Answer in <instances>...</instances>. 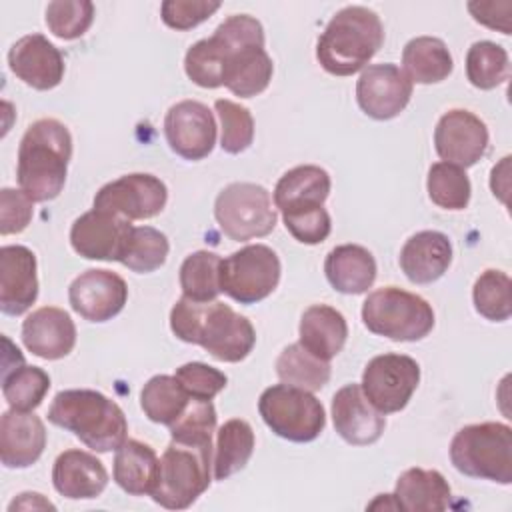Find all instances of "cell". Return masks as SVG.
Masks as SVG:
<instances>
[{
  "mask_svg": "<svg viewBox=\"0 0 512 512\" xmlns=\"http://www.w3.org/2000/svg\"><path fill=\"white\" fill-rule=\"evenodd\" d=\"M170 328L178 340L202 346L220 362H240L256 344L252 322L220 300L182 296L170 310Z\"/></svg>",
  "mask_w": 512,
  "mask_h": 512,
  "instance_id": "cell-1",
  "label": "cell"
},
{
  "mask_svg": "<svg viewBox=\"0 0 512 512\" xmlns=\"http://www.w3.org/2000/svg\"><path fill=\"white\" fill-rule=\"evenodd\" d=\"M72 158V136L56 118L32 122L18 146L16 178L34 202L54 200L66 182Z\"/></svg>",
  "mask_w": 512,
  "mask_h": 512,
  "instance_id": "cell-2",
  "label": "cell"
},
{
  "mask_svg": "<svg viewBox=\"0 0 512 512\" xmlns=\"http://www.w3.org/2000/svg\"><path fill=\"white\" fill-rule=\"evenodd\" d=\"M48 420L72 432L94 452H112L126 442L128 422L122 408L98 390L72 388L54 396Z\"/></svg>",
  "mask_w": 512,
  "mask_h": 512,
  "instance_id": "cell-3",
  "label": "cell"
},
{
  "mask_svg": "<svg viewBox=\"0 0 512 512\" xmlns=\"http://www.w3.org/2000/svg\"><path fill=\"white\" fill-rule=\"evenodd\" d=\"M224 54V86L240 98L262 94L274 72L272 58L264 50V28L248 14L226 18L212 34Z\"/></svg>",
  "mask_w": 512,
  "mask_h": 512,
  "instance_id": "cell-4",
  "label": "cell"
},
{
  "mask_svg": "<svg viewBox=\"0 0 512 512\" xmlns=\"http://www.w3.org/2000/svg\"><path fill=\"white\" fill-rule=\"evenodd\" d=\"M384 44V26L380 16L366 6H346L326 24L316 44L320 66L332 76H352Z\"/></svg>",
  "mask_w": 512,
  "mask_h": 512,
  "instance_id": "cell-5",
  "label": "cell"
},
{
  "mask_svg": "<svg viewBox=\"0 0 512 512\" xmlns=\"http://www.w3.org/2000/svg\"><path fill=\"white\" fill-rule=\"evenodd\" d=\"M454 468L470 478L512 482V428L502 422H480L460 428L450 442Z\"/></svg>",
  "mask_w": 512,
  "mask_h": 512,
  "instance_id": "cell-6",
  "label": "cell"
},
{
  "mask_svg": "<svg viewBox=\"0 0 512 512\" xmlns=\"http://www.w3.org/2000/svg\"><path fill=\"white\" fill-rule=\"evenodd\" d=\"M212 444H190L172 440L162 458L152 500L168 510L192 506L210 486Z\"/></svg>",
  "mask_w": 512,
  "mask_h": 512,
  "instance_id": "cell-7",
  "label": "cell"
},
{
  "mask_svg": "<svg viewBox=\"0 0 512 512\" xmlns=\"http://www.w3.org/2000/svg\"><path fill=\"white\" fill-rule=\"evenodd\" d=\"M362 322L376 336L394 342H416L434 328V310L418 294L398 286H384L366 296Z\"/></svg>",
  "mask_w": 512,
  "mask_h": 512,
  "instance_id": "cell-8",
  "label": "cell"
},
{
  "mask_svg": "<svg viewBox=\"0 0 512 512\" xmlns=\"http://www.w3.org/2000/svg\"><path fill=\"white\" fill-rule=\"evenodd\" d=\"M258 412L276 436L290 442H312L326 426L322 402L312 392L284 382L260 394Z\"/></svg>",
  "mask_w": 512,
  "mask_h": 512,
  "instance_id": "cell-9",
  "label": "cell"
},
{
  "mask_svg": "<svg viewBox=\"0 0 512 512\" xmlns=\"http://www.w3.org/2000/svg\"><path fill=\"white\" fill-rule=\"evenodd\" d=\"M218 228L236 242L262 238L276 228V206L270 192L254 182H232L214 202Z\"/></svg>",
  "mask_w": 512,
  "mask_h": 512,
  "instance_id": "cell-10",
  "label": "cell"
},
{
  "mask_svg": "<svg viewBox=\"0 0 512 512\" xmlns=\"http://www.w3.org/2000/svg\"><path fill=\"white\" fill-rule=\"evenodd\" d=\"M280 260L266 244H248L220 262V288L240 304L268 298L280 282Z\"/></svg>",
  "mask_w": 512,
  "mask_h": 512,
  "instance_id": "cell-11",
  "label": "cell"
},
{
  "mask_svg": "<svg viewBox=\"0 0 512 512\" xmlns=\"http://www.w3.org/2000/svg\"><path fill=\"white\" fill-rule=\"evenodd\" d=\"M420 382V366L406 354L374 356L362 372V392L382 414L400 412Z\"/></svg>",
  "mask_w": 512,
  "mask_h": 512,
  "instance_id": "cell-12",
  "label": "cell"
},
{
  "mask_svg": "<svg viewBox=\"0 0 512 512\" xmlns=\"http://www.w3.org/2000/svg\"><path fill=\"white\" fill-rule=\"evenodd\" d=\"M168 202L166 184L144 172L124 174L104 184L94 196V208L118 214L126 220H146L158 216Z\"/></svg>",
  "mask_w": 512,
  "mask_h": 512,
  "instance_id": "cell-13",
  "label": "cell"
},
{
  "mask_svg": "<svg viewBox=\"0 0 512 512\" xmlns=\"http://www.w3.org/2000/svg\"><path fill=\"white\" fill-rule=\"evenodd\" d=\"M132 230L134 226L130 220L92 208L74 220L70 228V244L74 252L86 260L122 264L128 252Z\"/></svg>",
  "mask_w": 512,
  "mask_h": 512,
  "instance_id": "cell-14",
  "label": "cell"
},
{
  "mask_svg": "<svg viewBox=\"0 0 512 512\" xmlns=\"http://www.w3.org/2000/svg\"><path fill=\"white\" fill-rule=\"evenodd\" d=\"M164 134L172 152L184 160L196 162L214 150L216 122L206 104L198 100H182L168 108Z\"/></svg>",
  "mask_w": 512,
  "mask_h": 512,
  "instance_id": "cell-15",
  "label": "cell"
},
{
  "mask_svg": "<svg viewBox=\"0 0 512 512\" xmlns=\"http://www.w3.org/2000/svg\"><path fill=\"white\" fill-rule=\"evenodd\" d=\"M434 148L442 162L470 168L488 150V128L470 110L454 108L442 114L434 130Z\"/></svg>",
  "mask_w": 512,
  "mask_h": 512,
  "instance_id": "cell-16",
  "label": "cell"
},
{
  "mask_svg": "<svg viewBox=\"0 0 512 512\" xmlns=\"http://www.w3.org/2000/svg\"><path fill=\"white\" fill-rule=\"evenodd\" d=\"M412 82L396 64H368L356 82V100L374 120L396 118L410 102Z\"/></svg>",
  "mask_w": 512,
  "mask_h": 512,
  "instance_id": "cell-17",
  "label": "cell"
},
{
  "mask_svg": "<svg viewBox=\"0 0 512 512\" xmlns=\"http://www.w3.org/2000/svg\"><path fill=\"white\" fill-rule=\"evenodd\" d=\"M68 300L72 310L84 320L106 322L122 312L128 300V286L112 270L90 268L72 280Z\"/></svg>",
  "mask_w": 512,
  "mask_h": 512,
  "instance_id": "cell-18",
  "label": "cell"
},
{
  "mask_svg": "<svg viewBox=\"0 0 512 512\" xmlns=\"http://www.w3.org/2000/svg\"><path fill=\"white\" fill-rule=\"evenodd\" d=\"M12 74L34 90H52L64 78L62 52L42 34H26L8 52Z\"/></svg>",
  "mask_w": 512,
  "mask_h": 512,
  "instance_id": "cell-19",
  "label": "cell"
},
{
  "mask_svg": "<svg viewBox=\"0 0 512 512\" xmlns=\"http://www.w3.org/2000/svg\"><path fill=\"white\" fill-rule=\"evenodd\" d=\"M332 420L340 438L352 446L374 444L386 428L384 414L370 404L360 384H346L334 394Z\"/></svg>",
  "mask_w": 512,
  "mask_h": 512,
  "instance_id": "cell-20",
  "label": "cell"
},
{
  "mask_svg": "<svg viewBox=\"0 0 512 512\" xmlns=\"http://www.w3.org/2000/svg\"><path fill=\"white\" fill-rule=\"evenodd\" d=\"M38 298L36 256L22 244L0 248V310L8 316L24 314Z\"/></svg>",
  "mask_w": 512,
  "mask_h": 512,
  "instance_id": "cell-21",
  "label": "cell"
},
{
  "mask_svg": "<svg viewBox=\"0 0 512 512\" xmlns=\"http://www.w3.org/2000/svg\"><path fill=\"white\" fill-rule=\"evenodd\" d=\"M22 342L38 358L60 360L76 346L74 320L62 308L42 306L22 322Z\"/></svg>",
  "mask_w": 512,
  "mask_h": 512,
  "instance_id": "cell-22",
  "label": "cell"
},
{
  "mask_svg": "<svg viewBox=\"0 0 512 512\" xmlns=\"http://www.w3.org/2000/svg\"><path fill=\"white\" fill-rule=\"evenodd\" d=\"M46 428L34 412L6 410L0 418V460L6 468H28L44 452Z\"/></svg>",
  "mask_w": 512,
  "mask_h": 512,
  "instance_id": "cell-23",
  "label": "cell"
},
{
  "mask_svg": "<svg viewBox=\"0 0 512 512\" xmlns=\"http://www.w3.org/2000/svg\"><path fill=\"white\" fill-rule=\"evenodd\" d=\"M52 484L64 498L90 500L100 496L108 486V472L94 454L72 448L54 460Z\"/></svg>",
  "mask_w": 512,
  "mask_h": 512,
  "instance_id": "cell-24",
  "label": "cell"
},
{
  "mask_svg": "<svg viewBox=\"0 0 512 512\" xmlns=\"http://www.w3.org/2000/svg\"><path fill=\"white\" fill-rule=\"evenodd\" d=\"M452 264V242L444 232L422 230L400 250V268L412 284H432Z\"/></svg>",
  "mask_w": 512,
  "mask_h": 512,
  "instance_id": "cell-25",
  "label": "cell"
},
{
  "mask_svg": "<svg viewBox=\"0 0 512 512\" xmlns=\"http://www.w3.org/2000/svg\"><path fill=\"white\" fill-rule=\"evenodd\" d=\"M330 174L316 164L296 166L280 176L274 188V206L284 214L322 208L330 194Z\"/></svg>",
  "mask_w": 512,
  "mask_h": 512,
  "instance_id": "cell-26",
  "label": "cell"
},
{
  "mask_svg": "<svg viewBox=\"0 0 512 512\" xmlns=\"http://www.w3.org/2000/svg\"><path fill=\"white\" fill-rule=\"evenodd\" d=\"M324 274L336 292L364 294L376 280V260L364 246L340 244L328 252Z\"/></svg>",
  "mask_w": 512,
  "mask_h": 512,
  "instance_id": "cell-27",
  "label": "cell"
},
{
  "mask_svg": "<svg viewBox=\"0 0 512 512\" xmlns=\"http://www.w3.org/2000/svg\"><path fill=\"white\" fill-rule=\"evenodd\" d=\"M394 500L406 512H442L450 506V486L438 470L408 468L396 480Z\"/></svg>",
  "mask_w": 512,
  "mask_h": 512,
  "instance_id": "cell-28",
  "label": "cell"
},
{
  "mask_svg": "<svg viewBox=\"0 0 512 512\" xmlns=\"http://www.w3.org/2000/svg\"><path fill=\"white\" fill-rule=\"evenodd\" d=\"M300 344L322 360L342 352L348 338V324L342 312L328 304H312L300 318Z\"/></svg>",
  "mask_w": 512,
  "mask_h": 512,
  "instance_id": "cell-29",
  "label": "cell"
},
{
  "mask_svg": "<svg viewBox=\"0 0 512 512\" xmlns=\"http://www.w3.org/2000/svg\"><path fill=\"white\" fill-rule=\"evenodd\" d=\"M160 474V460L150 444L140 440H126L114 456V482L132 496H146L154 492Z\"/></svg>",
  "mask_w": 512,
  "mask_h": 512,
  "instance_id": "cell-30",
  "label": "cell"
},
{
  "mask_svg": "<svg viewBox=\"0 0 512 512\" xmlns=\"http://www.w3.org/2000/svg\"><path fill=\"white\" fill-rule=\"evenodd\" d=\"M402 68L412 84H436L452 74L454 60L440 38L416 36L402 50Z\"/></svg>",
  "mask_w": 512,
  "mask_h": 512,
  "instance_id": "cell-31",
  "label": "cell"
},
{
  "mask_svg": "<svg viewBox=\"0 0 512 512\" xmlns=\"http://www.w3.org/2000/svg\"><path fill=\"white\" fill-rule=\"evenodd\" d=\"M254 452V430L246 420L232 418L218 428L216 454H214V478L226 480L240 472Z\"/></svg>",
  "mask_w": 512,
  "mask_h": 512,
  "instance_id": "cell-32",
  "label": "cell"
},
{
  "mask_svg": "<svg viewBox=\"0 0 512 512\" xmlns=\"http://www.w3.org/2000/svg\"><path fill=\"white\" fill-rule=\"evenodd\" d=\"M190 400L192 398L180 384V380L168 374L152 376L140 392V406L148 420L166 426H170L184 414Z\"/></svg>",
  "mask_w": 512,
  "mask_h": 512,
  "instance_id": "cell-33",
  "label": "cell"
},
{
  "mask_svg": "<svg viewBox=\"0 0 512 512\" xmlns=\"http://www.w3.org/2000/svg\"><path fill=\"white\" fill-rule=\"evenodd\" d=\"M276 374L288 386L316 392L328 384L330 364L296 342L280 352L276 360Z\"/></svg>",
  "mask_w": 512,
  "mask_h": 512,
  "instance_id": "cell-34",
  "label": "cell"
},
{
  "mask_svg": "<svg viewBox=\"0 0 512 512\" xmlns=\"http://www.w3.org/2000/svg\"><path fill=\"white\" fill-rule=\"evenodd\" d=\"M222 258L210 250H198L184 258L180 266L182 294L196 302H210L222 292L220 288Z\"/></svg>",
  "mask_w": 512,
  "mask_h": 512,
  "instance_id": "cell-35",
  "label": "cell"
},
{
  "mask_svg": "<svg viewBox=\"0 0 512 512\" xmlns=\"http://www.w3.org/2000/svg\"><path fill=\"white\" fill-rule=\"evenodd\" d=\"M50 390V376L38 366H16L2 372V394L14 410L32 412L38 408Z\"/></svg>",
  "mask_w": 512,
  "mask_h": 512,
  "instance_id": "cell-36",
  "label": "cell"
},
{
  "mask_svg": "<svg viewBox=\"0 0 512 512\" xmlns=\"http://www.w3.org/2000/svg\"><path fill=\"white\" fill-rule=\"evenodd\" d=\"M508 52L490 40L474 42L466 54V76L474 88L492 90L508 78Z\"/></svg>",
  "mask_w": 512,
  "mask_h": 512,
  "instance_id": "cell-37",
  "label": "cell"
},
{
  "mask_svg": "<svg viewBox=\"0 0 512 512\" xmlns=\"http://www.w3.org/2000/svg\"><path fill=\"white\" fill-rule=\"evenodd\" d=\"M474 308L490 322H504L512 314V282L502 270H484L472 288Z\"/></svg>",
  "mask_w": 512,
  "mask_h": 512,
  "instance_id": "cell-38",
  "label": "cell"
},
{
  "mask_svg": "<svg viewBox=\"0 0 512 512\" xmlns=\"http://www.w3.org/2000/svg\"><path fill=\"white\" fill-rule=\"evenodd\" d=\"M426 188L430 200L444 210H464L472 194L464 168L448 162H436L430 166Z\"/></svg>",
  "mask_w": 512,
  "mask_h": 512,
  "instance_id": "cell-39",
  "label": "cell"
},
{
  "mask_svg": "<svg viewBox=\"0 0 512 512\" xmlns=\"http://www.w3.org/2000/svg\"><path fill=\"white\" fill-rule=\"evenodd\" d=\"M170 244L164 232L152 226H134L128 252L122 260L126 268L138 274H148L158 270L168 256Z\"/></svg>",
  "mask_w": 512,
  "mask_h": 512,
  "instance_id": "cell-40",
  "label": "cell"
},
{
  "mask_svg": "<svg viewBox=\"0 0 512 512\" xmlns=\"http://www.w3.org/2000/svg\"><path fill=\"white\" fill-rule=\"evenodd\" d=\"M220 118V148L228 154L244 152L254 140V118L246 106L220 98L214 102Z\"/></svg>",
  "mask_w": 512,
  "mask_h": 512,
  "instance_id": "cell-41",
  "label": "cell"
},
{
  "mask_svg": "<svg viewBox=\"0 0 512 512\" xmlns=\"http://www.w3.org/2000/svg\"><path fill=\"white\" fill-rule=\"evenodd\" d=\"M94 20V4L88 0H54L46 6V26L62 40L80 38Z\"/></svg>",
  "mask_w": 512,
  "mask_h": 512,
  "instance_id": "cell-42",
  "label": "cell"
},
{
  "mask_svg": "<svg viewBox=\"0 0 512 512\" xmlns=\"http://www.w3.org/2000/svg\"><path fill=\"white\" fill-rule=\"evenodd\" d=\"M186 76L202 88L224 86V54L214 38H204L192 44L184 56Z\"/></svg>",
  "mask_w": 512,
  "mask_h": 512,
  "instance_id": "cell-43",
  "label": "cell"
},
{
  "mask_svg": "<svg viewBox=\"0 0 512 512\" xmlns=\"http://www.w3.org/2000/svg\"><path fill=\"white\" fill-rule=\"evenodd\" d=\"M168 428L172 440L176 442L212 444V434L216 430V410L212 400L192 398L184 414Z\"/></svg>",
  "mask_w": 512,
  "mask_h": 512,
  "instance_id": "cell-44",
  "label": "cell"
},
{
  "mask_svg": "<svg viewBox=\"0 0 512 512\" xmlns=\"http://www.w3.org/2000/svg\"><path fill=\"white\" fill-rule=\"evenodd\" d=\"M174 376L186 388L190 398H198V400H212L228 384V378L224 372L204 362H186L180 368H176Z\"/></svg>",
  "mask_w": 512,
  "mask_h": 512,
  "instance_id": "cell-45",
  "label": "cell"
},
{
  "mask_svg": "<svg viewBox=\"0 0 512 512\" xmlns=\"http://www.w3.org/2000/svg\"><path fill=\"white\" fill-rule=\"evenodd\" d=\"M218 8L220 2L210 0H166L160 6V16L168 28L190 30L208 20Z\"/></svg>",
  "mask_w": 512,
  "mask_h": 512,
  "instance_id": "cell-46",
  "label": "cell"
},
{
  "mask_svg": "<svg viewBox=\"0 0 512 512\" xmlns=\"http://www.w3.org/2000/svg\"><path fill=\"white\" fill-rule=\"evenodd\" d=\"M286 230L302 244H320L330 236L332 222L330 214L326 208H314V210H304L296 214H284L282 216Z\"/></svg>",
  "mask_w": 512,
  "mask_h": 512,
  "instance_id": "cell-47",
  "label": "cell"
},
{
  "mask_svg": "<svg viewBox=\"0 0 512 512\" xmlns=\"http://www.w3.org/2000/svg\"><path fill=\"white\" fill-rule=\"evenodd\" d=\"M34 214V200L14 188L0 190V234H18L22 232Z\"/></svg>",
  "mask_w": 512,
  "mask_h": 512,
  "instance_id": "cell-48",
  "label": "cell"
},
{
  "mask_svg": "<svg viewBox=\"0 0 512 512\" xmlns=\"http://www.w3.org/2000/svg\"><path fill=\"white\" fill-rule=\"evenodd\" d=\"M468 10L476 22L500 30L502 34H510V10L512 4L504 2H468Z\"/></svg>",
  "mask_w": 512,
  "mask_h": 512,
  "instance_id": "cell-49",
  "label": "cell"
},
{
  "mask_svg": "<svg viewBox=\"0 0 512 512\" xmlns=\"http://www.w3.org/2000/svg\"><path fill=\"white\" fill-rule=\"evenodd\" d=\"M16 508H24V510H28V508H54V504H50L48 500H44L42 494H38V492H22V494H18V498H14L12 504L8 506L10 512L16 510Z\"/></svg>",
  "mask_w": 512,
  "mask_h": 512,
  "instance_id": "cell-50",
  "label": "cell"
}]
</instances>
